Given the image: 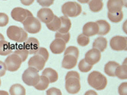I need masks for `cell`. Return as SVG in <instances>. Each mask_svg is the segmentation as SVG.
Masks as SVG:
<instances>
[{"label":"cell","instance_id":"35","mask_svg":"<svg viewBox=\"0 0 127 95\" xmlns=\"http://www.w3.org/2000/svg\"><path fill=\"white\" fill-rule=\"evenodd\" d=\"M9 18L8 16L4 13H0V27L6 26L9 23Z\"/></svg>","mask_w":127,"mask_h":95},{"label":"cell","instance_id":"28","mask_svg":"<svg viewBox=\"0 0 127 95\" xmlns=\"http://www.w3.org/2000/svg\"><path fill=\"white\" fill-rule=\"evenodd\" d=\"M50 83L49 80L46 77L41 75L40 77V79L38 83L34 87L38 90H44L48 88Z\"/></svg>","mask_w":127,"mask_h":95},{"label":"cell","instance_id":"22","mask_svg":"<svg viewBox=\"0 0 127 95\" xmlns=\"http://www.w3.org/2000/svg\"><path fill=\"white\" fill-rule=\"evenodd\" d=\"M119 65V64L115 61H110L108 62L104 67L105 73L110 77H115L116 69Z\"/></svg>","mask_w":127,"mask_h":95},{"label":"cell","instance_id":"29","mask_svg":"<svg viewBox=\"0 0 127 95\" xmlns=\"http://www.w3.org/2000/svg\"><path fill=\"white\" fill-rule=\"evenodd\" d=\"M108 17L110 21L114 23H118L121 22L123 18V13L122 11L111 13L108 12Z\"/></svg>","mask_w":127,"mask_h":95},{"label":"cell","instance_id":"23","mask_svg":"<svg viewBox=\"0 0 127 95\" xmlns=\"http://www.w3.org/2000/svg\"><path fill=\"white\" fill-rule=\"evenodd\" d=\"M12 52L11 44L5 40L0 42V55L7 56Z\"/></svg>","mask_w":127,"mask_h":95},{"label":"cell","instance_id":"3","mask_svg":"<svg viewBox=\"0 0 127 95\" xmlns=\"http://www.w3.org/2000/svg\"><path fill=\"white\" fill-rule=\"evenodd\" d=\"M7 35L11 40L19 43L24 42L28 39L26 31L16 26H10L7 30Z\"/></svg>","mask_w":127,"mask_h":95},{"label":"cell","instance_id":"11","mask_svg":"<svg viewBox=\"0 0 127 95\" xmlns=\"http://www.w3.org/2000/svg\"><path fill=\"white\" fill-rule=\"evenodd\" d=\"M23 46L29 54H35L40 48V43L36 38L31 37L24 42Z\"/></svg>","mask_w":127,"mask_h":95},{"label":"cell","instance_id":"25","mask_svg":"<svg viewBox=\"0 0 127 95\" xmlns=\"http://www.w3.org/2000/svg\"><path fill=\"white\" fill-rule=\"evenodd\" d=\"M115 75L116 77L121 79H127V64H123L122 65L119 66L116 69Z\"/></svg>","mask_w":127,"mask_h":95},{"label":"cell","instance_id":"26","mask_svg":"<svg viewBox=\"0 0 127 95\" xmlns=\"http://www.w3.org/2000/svg\"><path fill=\"white\" fill-rule=\"evenodd\" d=\"M11 95H26V90L23 86L19 84H14L10 89Z\"/></svg>","mask_w":127,"mask_h":95},{"label":"cell","instance_id":"12","mask_svg":"<svg viewBox=\"0 0 127 95\" xmlns=\"http://www.w3.org/2000/svg\"><path fill=\"white\" fill-rule=\"evenodd\" d=\"M46 61L40 55L34 54L32 57L28 61L29 67H32L38 71H42L45 65Z\"/></svg>","mask_w":127,"mask_h":95},{"label":"cell","instance_id":"32","mask_svg":"<svg viewBox=\"0 0 127 95\" xmlns=\"http://www.w3.org/2000/svg\"><path fill=\"white\" fill-rule=\"evenodd\" d=\"M90 42V38L87 36L81 34L78 37L77 42L79 45L82 47H84L88 45Z\"/></svg>","mask_w":127,"mask_h":95},{"label":"cell","instance_id":"20","mask_svg":"<svg viewBox=\"0 0 127 95\" xmlns=\"http://www.w3.org/2000/svg\"><path fill=\"white\" fill-rule=\"evenodd\" d=\"M42 75L45 76L49 80L50 83H54L58 80L59 76L57 72L52 68H48L43 70Z\"/></svg>","mask_w":127,"mask_h":95},{"label":"cell","instance_id":"9","mask_svg":"<svg viewBox=\"0 0 127 95\" xmlns=\"http://www.w3.org/2000/svg\"><path fill=\"white\" fill-rule=\"evenodd\" d=\"M33 14L29 10L21 7H16L14 8L11 12L12 18L18 22L23 23L26 18Z\"/></svg>","mask_w":127,"mask_h":95},{"label":"cell","instance_id":"24","mask_svg":"<svg viewBox=\"0 0 127 95\" xmlns=\"http://www.w3.org/2000/svg\"><path fill=\"white\" fill-rule=\"evenodd\" d=\"M88 3L91 11L94 12H100L103 7L102 0H90Z\"/></svg>","mask_w":127,"mask_h":95},{"label":"cell","instance_id":"21","mask_svg":"<svg viewBox=\"0 0 127 95\" xmlns=\"http://www.w3.org/2000/svg\"><path fill=\"white\" fill-rule=\"evenodd\" d=\"M108 42L107 39L103 37H99L96 39L93 43V48L98 49L100 52H103L107 47Z\"/></svg>","mask_w":127,"mask_h":95},{"label":"cell","instance_id":"45","mask_svg":"<svg viewBox=\"0 0 127 95\" xmlns=\"http://www.w3.org/2000/svg\"><path fill=\"white\" fill-rule=\"evenodd\" d=\"M3 40H5V38L2 34L0 33V42Z\"/></svg>","mask_w":127,"mask_h":95},{"label":"cell","instance_id":"37","mask_svg":"<svg viewBox=\"0 0 127 95\" xmlns=\"http://www.w3.org/2000/svg\"><path fill=\"white\" fill-rule=\"evenodd\" d=\"M120 95H127V83L126 82L121 83L118 88Z\"/></svg>","mask_w":127,"mask_h":95},{"label":"cell","instance_id":"4","mask_svg":"<svg viewBox=\"0 0 127 95\" xmlns=\"http://www.w3.org/2000/svg\"><path fill=\"white\" fill-rule=\"evenodd\" d=\"M62 11L64 15L67 17H76L82 12L81 5L77 2L68 1L65 3L62 7Z\"/></svg>","mask_w":127,"mask_h":95},{"label":"cell","instance_id":"19","mask_svg":"<svg viewBox=\"0 0 127 95\" xmlns=\"http://www.w3.org/2000/svg\"><path fill=\"white\" fill-rule=\"evenodd\" d=\"M61 26L58 32L62 33H67L69 32L71 27V23L69 18L66 16H61L60 17Z\"/></svg>","mask_w":127,"mask_h":95},{"label":"cell","instance_id":"10","mask_svg":"<svg viewBox=\"0 0 127 95\" xmlns=\"http://www.w3.org/2000/svg\"><path fill=\"white\" fill-rule=\"evenodd\" d=\"M101 57V52L96 48H93L85 54L84 59L88 64L93 66L99 61Z\"/></svg>","mask_w":127,"mask_h":95},{"label":"cell","instance_id":"40","mask_svg":"<svg viewBox=\"0 0 127 95\" xmlns=\"http://www.w3.org/2000/svg\"><path fill=\"white\" fill-rule=\"evenodd\" d=\"M6 65L4 62L0 60V77H2L6 73Z\"/></svg>","mask_w":127,"mask_h":95},{"label":"cell","instance_id":"47","mask_svg":"<svg viewBox=\"0 0 127 95\" xmlns=\"http://www.w3.org/2000/svg\"></svg>","mask_w":127,"mask_h":95},{"label":"cell","instance_id":"42","mask_svg":"<svg viewBox=\"0 0 127 95\" xmlns=\"http://www.w3.org/2000/svg\"><path fill=\"white\" fill-rule=\"evenodd\" d=\"M84 95H98V94L95 91L93 90H89L87 91L85 93Z\"/></svg>","mask_w":127,"mask_h":95},{"label":"cell","instance_id":"2","mask_svg":"<svg viewBox=\"0 0 127 95\" xmlns=\"http://www.w3.org/2000/svg\"><path fill=\"white\" fill-rule=\"evenodd\" d=\"M88 82L90 86L97 90L104 89L107 85V79L100 72L94 71L91 73L88 77Z\"/></svg>","mask_w":127,"mask_h":95},{"label":"cell","instance_id":"15","mask_svg":"<svg viewBox=\"0 0 127 95\" xmlns=\"http://www.w3.org/2000/svg\"><path fill=\"white\" fill-rule=\"evenodd\" d=\"M98 26L96 22H89L85 24L82 29L84 35L88 37H91L98 34Z\"/></svg>","mask_w":127,"mask_h":95},{"label":"cell","instance_id":"44","mask_svg":"<svg viewBox=\"0 0 127 95\" xmlns=\"http://www.w3.org/2000/svg\"><path fill=\"white\" fill-rule=\"evenodd\" d=\"M77 0L81 3H87L89 2L90 0Z\"/></svg>","mask_w":127,"mask_h":95},{"label":"cell","instance_id":"38","mask_svg":"<svg viewBox=\"0 0 127 95\" xmlns=\"http://www.w3.org/2000/svg\"><path fill=\"white\" fill-rule=\"evenodd\" d=\"M47 95H62V93L60 89L56 88H52L47 90Z\"/></svg>","mask_w":127,"mask_h":95},{"label":"cell","instance_id":"41","mask_svg":"<svg viewBox=\"0 0 127 95\" xmlns=\"http://www.w3.org/2000/svg\"><path fill=\"white\" fill-rule=\"evenodd\" d=\"M21 3L25 6H30L32 4L34 0H20Z\"/></svg>","mask_w":127,"mask_h":95},{"label":"cell","instance_id":"31","mask_svg":"<svg viewBox=\"0 0 127 95\" xmlns=\"http://www.w3.org/2000/svg\"><path fill=\"white\" fill-rule=\"evenodd\" d=\"M79 69L82 72H88L90 71L92 68L93 66L91 65L86 62L84 59L81 60L79 63Z\"/></svg>","mask_w":127,"mask_h":95},{"label":"cell","instance_id":"39","mask_svg":"<svg viewBox=\"0 0 127 95\" xmlns=\"http://www.w3.org/2000/svg\"><path fill=\"white\" fill-rule=\"evenodd\" d=\"M37 2L42 7H49L53 3L54 0H37Z\"/></svg>","mask_w":127,"mask_h":95},{"label":"cell","instance_id":"8","mask_svg":"<svg viewBox=\"0 0 127 95\" xmlns=\"http://www.w3.org/2000/svg\"><path fill=\"white\" fill-rule=\"evenodd\" d=\"M110 46L115 51L127 50V38L121 36H114L110 40Z\"/></svg>","mask_w":127,"mask_h":95},{"label":"cell","instance_id":"1","mask_svg":"<svg viewBox=\"0 0 127 95\" xmlns=\"http://www.w3.org/2000/svg\"><path fill=\"white\" fill-rule=\"evenodd\" d=\"M65 89L71 94H76L81 90L80 76L77 72H68L65 77Z\"/></svg>","mask_w":127,"mask_h":95},{"label":"cell","instance_id":"30","mask_svg":"<svg viewBox=\"0 0 127 95\" xmlns=\"http://www.w3.org/2000/svg\"><path fill=\"white\" fill-rule=\"evenodd\" d=\"M13 53L16 54L18 55L22 60L23 62L25 61L28 57L29 53L24 47H20L17 48Z\"/></svg>","mask_w":127,"mask_h":95},{"label":"cell","instance_id":"14","mask_svg":"<svg viewBox=\"0 0 127 95\" xmlns=\"http://www.w3.org/2000/svg\"><path fill=\"white\" fill-rule=\"evenodd\" d=\"M66 43L63 40L59 38L55 39L50 45V49L53 53L60 54L62 53L65 49Z\"/></svg>","mask_w":127,"mask_h":95},{"label":"cell","instance_id":"43","mask_svg":"<svg viewBox=\"0 0 127 95\" xmlns=\"http://www.w3.org/2000/svg\"><path fill=\"white\" fill-rule=\"evenodd\" d=\"M0 95H9V93L4 90H0Z\"/></svg>","mask_w":127,"mask_h":95},{"label":"cell","instance_id":"33","mask_svg":"<svg viewBox=\"0 0 127 95\" xmlns=\"http://www.w3.org/2000/svg\"><path fill=\"white\" fill-rule=\"evenodd\" d=\"M71 55L74 56L77 58H78L79 55V50L76 47L69 46L65 50L64 55Z\"/></svg>","mask_w":127,"mask_h":95},{"label":"cell","instance_id":"16","mask_svg":"<svg viewBox=\"0 0 127 95\" xmlns=\"http://www.w3.org/2000/svg\"><path fill=\"white\" fill-rule=\"evenodd\" d=\"M124 5L123 0H108L107 2L109 12L111 13L121 11Z\"/></svg>","mask_w":127,"mask_h":95},{"label":"cell","instance_id":"17","mask_svg":"<svg viewBox=\"0 0 127 95\" xmlns=\"http://www.w3.org/2000/svg\"><path fill=\"white\" fill-rule=\"evenodd\" d=\"M78 58L71 55H66L64 56L62 62V67L65 69L70 70L77 65Z\"/></svg>","mask_w":127,"mask_h":95},{"label":"cell","instance_id":"13","mask_svg":"<svg viewBox=\"0 0 127 95\" xmlns=\"http://www.w3.org/2000/svg\"><path fill=\"white\" fill-rule=\"evenodd\" d=\"M54 16V14L53 12L50 8H41L37 13V17L39 20L46 24L51 22Z\"/></svg>","mask_w":127,"mask_h":95},{"label":"cell","instance_id":"34","mask_svg":"<svg viewBox=\"0 0 127 95\" xmlns=\"http://www.w3.org/2000/svg\"><path fill=\"white\" fill-rule=\"evenodd\" d=\"M35 54L40 55L47 61L49 57V53L45 48L40 47Z\"/></svg>","mask_w":127,"mask_h":95},{"label":"cell","instance_id":"46","mask_svg":"<svg viewBox=\"0 0 127 95\" xmlns=\"http://www.w3.org/2000/svg\"><path fill=\"white\" fill-rule=\"evenodd\" d=\"M0 85H1V80H0Z\"/></svg>","mask_w":127,"mask_h":95},{"label":"cell","instance_id":"27","mask_svg":"<svg viewBox=\"0 0 127 95\" xmlns=\"http://www.w3.org/2000/svg\"><path fill=\"white\" fill-rule=\"evenodd\" d=\"M61 26V21L60 18L56 15H54L52 21L49 23L46 24L47 27L53 31H58Z\"/></svg>","mask_w":127,"mask_h":95},{"label":"cell","instance_id":"5","mask_svg":"<svg viewBox=\"0 0 127 95\" xmlns=\"http://www.w3.org/2000/svg\"><path fill=\"white\" fill-rule=\"evenodd\" d=\"M40 77L39 71L32 67H29L23 72L22 79L24 83L29 86L34 87L38 83Z\"/></svg>","mask_w":127,"mask_h":95},{"label":"cell","instance_id":"7","mask_svg":"<svg viewBox=\"0 0 127 95\" xmlns=\"http://www.w3.org/2000/svg\"><path fill=\"white\" fill-rule=\"evenodd\" d=\"M22 62V60L18 55L13 53L7 57L4 63L7 70L11 72H14L19 69Z\"/></svg>","mask_w":127,"mask_h":95},{"label":"cell","instance_id":"18","mask_svg":"<svg viewBox=\"0 0 127 95\" xmlns=\"http://www.w3.org/2000/svg\"><path fill=\"white\" fill-rule=\"evenodd\" d=\"M98 26V35L103 36L107 34L110 30V25L106 21L98 20L96 22Z\"/></svg>","mask_w":127,"mask_h":95},{"label":"cell","instance_id":"6","mask_svg":"<svg viewBox=\"0 0 127 95\" xmlns=\"http://www.w3.org/2000/svg\"><path fill=\"white\" fill-rule=\"evenodd\" d=\"M22 24L25 30L31 34L37 33L41 29V25L39 20L33 15L28 17Z\"/></svg>","mask_w":127,"mask_h":95},{"label":"cell","instance_id":"36","mask_svg":"<svg viewBox=\"0 0 127 95\" xmlns=\"http://www.w3.org/2000/svg\"><path fill=\"white\" fill-rule=\"evenodd\" d=\"M70 38V35L69 32H68L67 33H62L57 31L55 34V38L61 39L64 41L66 43L69 42Z\"/></svg>","mask_w":127,"mask_h":95}]
</instances>
